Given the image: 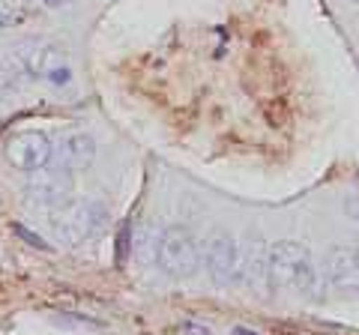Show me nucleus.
Segmentation results:
<instances>
[{
	"label": "nucleus",
	"instance_id": "nucleus-1",
	"mask_svg": "<svg viewBox=\"0 0 359 335\" xmlns=\"http://www.w3.org/2000/svg\"><path fill=\"white\" fill-rule=\"evenodd\" d=\"M323 270L314 264L311 252L297 240H278L269 245V294L290 290L306 299H320L327 294Z\"/></svg>",
	"mask_w": 359,
	"mask_h": 335
},
{
	"label": "nucleus",
	"instance_id": "nucleus-2",
	"mask_svg": "<svg viewBox=\"0 0 359 335\" xmlns=\"http://www.w3.org/2000/svg\"><path fill=\"white\" fill-rule=\"evenodd\" d=\"M108 216V204L96 198H66L63 204L48 207V228L63 245H81L105 231Z\"/></svg>",
	"mask_w": 359,
	"mask_h": 335
},
{
	"label": "nucleus",
	"instance_id": "nucleus-3",
	"mask_svg": "<svg viewBox=\"0 0 359 335\" xmlns=\"http://www.w3.org/2000/svg\"><path fill=\"white\" fill-rule=\"evenodd\" d=\"M204 264V249L186 225H171L159 233V245H156V266L168 278H189L201 270Z\"/></svg>",
	"mask_w": 359,
	"mask_h": 335
},
{
	"label": "nucleus",
	"instance_id": "nucleus-4",
	"mask_svg": "<svg viewBox=\"0 0 359 335\" xmlns=\"http://www.w3.org/2000/svg\"><path fill=\"white\" fill-rule=\"evenodd\" d=\"M204 266L219 287H243V242L228 231H212L204 245Z\"/></svg>",
	"mask_w": 359,
	"mask_h": 335
},
{
	"label": "nucleus",
	"instance_id": "nucleus-5",
	"mask_svg": "<svg viewBox=\"0 0 359 335\" xmlns=\"http://www.w3.org/2000/svg\"><path fill=\"white\" fill-rule=\"evenodd\" d=\"M72 186H75V174L48 162L45 168H39V171H30L25 195H27V200H36L39 207H57L69 198Z\"/></svg>",
	"mask_w": 359,
	"mask_h": 335
},
{
	"label": "nucleus",
	"instance_id": "nucleus-6",
	"mask_svg": "<svg viewBox=\"0 0 359 335\" xmlns=\"http://www.w3.org/2000/svg\"><path fill=\"white\" fill-rule=\"evenodd\" d=\"M323 282L332 294L347 296L359 294V249L356 245H335L323 264Z\"/></svg>",
	"mask_w": 359,
	"mask_h": 335
},
{
	"label": "nucleus",
	"instance_id": "nucleus-7",
	"mask_svg": "<svg viewBox=\"0 0 359 335\" xmlns=\"http://www.w3.org/2000/svg\"><path fill=\"white\" fill-rule=\"evenodd\" d=\"M18 63L25 66L30 75L45 78L51 84H66L72 78L69 60H66V51L57 46H30L18 51Z\"/></svg>",
	"mask_w": 359,
	"mask_h": 335
},
{
	"label": "nucleus",
	"instance_id": "nucleus-8",
	"mask_svg": "<svg viewBox=\"0 0 359 335\" xmlns=\"http://www.w3.org/2000/svg\"><path fill=\"white\" fill-rule=\"evenodd\" d=\"M6 159L25 174L39 171L54 159V144L45 132H21L6 144Z\"/></svg>",
	"mask_w": 359,
	"mask_h": 335
},
{
	"label": "nucleus",
	"instance_id": "nucleus-9",
	"mask_svg": "<svg viewBox=\"0 0 359 335\" xmlns=\"http://www.w3.org/2000/svg\"><path fill=\"white\" fill-rule=\"evenodd\" d=\"M54 165L66 168V171H90L96 162V141L87 132H66L60 135V141L54 144Z\"/></svg>",
	"mask_w": 359,
	"mask_h": 335
},
{
	"label": "nucleus",
	"instance_id": "nucleus-10",
	"mask_svg": "<svg viewBox=\"0 0 359 335\" xmlns=\"http://www.w3.org/2000/svg\"><path fill=\"white\" fill-rule=\"evenodd\" d=\"M243 266H245L243 287H252L255 294L266 296L269 294V245L264 242V237H249L243 242Z\"/></svg>",
	"mask_w": 359,
	"mask_h": 335
},
{
	"label": "nucleus",
	"instance_id": "nucleus-11",
	"mask_svg": "<svg viewBox=\"0 0 359 335\" xmlns=\"http://www.w3.org/2000/svg\"><path fill=\"white\" fill-rule=\"evenodd\" d=\"M156 245H159V233L153 228H141V233L132 240V252L138 254L144 264H156Z\"/></svg>",
	"mask_w": 359,
	"mask_h": 335
},
{
	"label": "nucleus",
	"instance_id": "nucleus-12",
	"mask_svg": "<svg viewBox=\"0 0 359 335\" xmlns=\"http://www.w3.org/2000/svg\"><path fill=\"white\" fill-rule=\"evenodd\" d=\"M13 233H15V237H21V240H25L27 245H33V249H39V252H51V242H45V240L39 237V233L27 231L25 225H13Z\"/></svg>",
	"mask_w": 359,
	"mask_h": 335
},
{
	"label": "nucleus",
	"instance_id": "nucleus-13",
	"mask_svg": "<svg viewBox=\"0 0 359 335\" xmlns=\"http://www.w3.org/2000/svg\"><path fill=\"white\" fill-rule=\"evenodd\" d=\"M129 245H132V240H129V225H123V228H120V237H117V264L126 261Z\"/></svg>",
	"mask_w": 359,
	"mask_h": 335
},
{
	"label": "nucleus",
	"instance_id": "nucleus-14",
	"mask_svg": "<svg viewBox=\"0 0 359 335\" xmlns=\"http://www.w3.org/2000/svg\"><path fill=\"white\" fill-rule=\"evenodd\" d=\"M344 213H347V219L353 221V225L359 228V195H351L344 200Z\"/></svg>",
	"mask_w": 359,
	"mask_h": 335
},
{
	"label": "nucleus",
	"instance_id": "nucleus-15",
	"mask_svg": "<svg viewBox=\"0 0 359 335\" xmlns=\"http://www.w3.org/2000/svg\"><path fill=\"white\" fill-rule=\"evenodd\" d=\"M183 329H186L189 335H210V327H207V323H195V320H186V323H183Z\"/></svg>",
	"mask_w": 359,
	"mask_h": 335
},
{
	"label": "nucleus",
	"instance_id": "nucleus-16",
	"mask_svg": "<svg viewBox=\"0 0 359 335\" xmlns=\"http://www.w3.org/2000/svg\"><path fill=\"white\" fill-rule=\"evenodd\" d=\"M233 335H261V332H255V329H245V327H237V329H233Z\"/></svg>",
	"mask_w": 359,
	"mask_h": 335
},
{
	"label": "nucleus",
	"instance_id": "nucleus-17",
	"mask_svg": "<svg viewBox=\"0 0 359 335\" xmlns=\"http://www.w3.org/2000/svg\"><path fill=\"white\" fill-rule=\"evenodd\" d=\"M45 6H63V4H69V0H42Z\"/></svg>",
	"mask_w": 359,
	"mask_h": 335
},
{
	"label": "nucleus",
	"instance_id": "nucleus-18",
	"mask_svg": "<svg viewBox=\"0 0 359 335\" xmlns=\"http://www.w3.org/2000/svg\"><path fill=\"white\" fill-rule=\"evenodd\" d=\"M6 25H9V18H6V15H0V27H6Z\"/></svg>",
	"mask_w": 359,
	"mask_h": 335
}]
</instances>
